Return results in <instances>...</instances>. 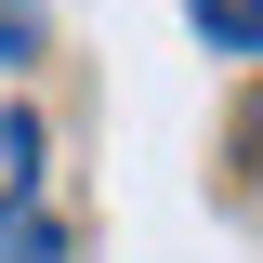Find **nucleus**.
<instances>
[{"instance_id": "nucleus-1", "label": "nucleus", "mask_w": 263, "mask_h": 263, "mask_svg": "<svg viewBox=\"0 0 263 263\" xmlns=\"http://www.w3.org/2000/svg\"><path fill=\"white\" fill-rule=\"evenodd\" d=\"M27 197H40V119L0 105V224H27Z\"/></svg>"}, {"instance_id": "nucleus-2", "label": "nucleus", "mask_w": 263, "mask_h": 263, "mask_svg": "<svg viewBox=\"0 0 263 263\" xmlns=\"http://www.w3.org/2000/svg\"><path fill=\"white\" fill-rule=\"evenodd\" d=\"M184 27L211 53H263V0H184Z\"/></svg>"}, {"instance_id": "nucleus-3", "label": "nucleus", "mask_w": 263, "mask_h": 263, "mask_svg": "<svg viewBox=\"0 0 263 263\" xmlns=\"http://www.w3.org/2000/svg\"><path fill=\"white\" fill-rule=\"evenodd\" d=\"M40 53V0H0V66H27Z\"/></svg>"}, {"instance_id": "nucleus-4", "label": "nucleus", "mask_w": 263, "mask_h": 263, "mask_svg": "<svg viewBox=\"0 0 263 263\" xmlns=\"http://www.w3.org/2000/svg\"><path fill=\"white\" fill-rule=\"evenodd\" d=\"M0 263H66V237L53 224H0Z\"/></svg>"}, {"instance_id": "nucleus-5", "label": "nucleus", "mask_w": 263, "mask_h": 263, "mask_svg": "<svg viewBox=\"0 0 263 263\" xmlns=\"http://www.w3.org/2000/svg\"><path fill=\"white\" fill-rule=\"evenodd\" d=\"M237 145H250V171H263V105H250V132H237Z\"/></svg>"}]
</instances>
